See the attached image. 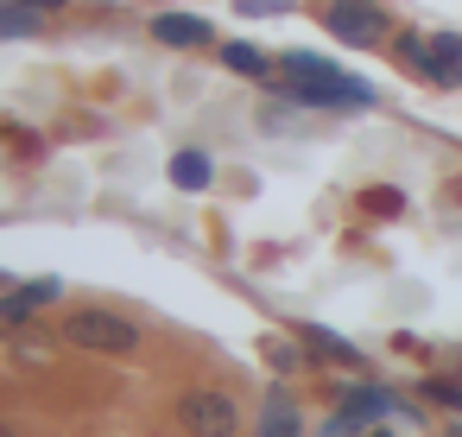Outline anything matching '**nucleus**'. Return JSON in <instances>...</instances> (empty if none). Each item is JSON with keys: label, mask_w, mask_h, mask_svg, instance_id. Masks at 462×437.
<instances>
[{"label": "nucleus", "mask_w": 462, "mask_h": 437, "mask_svg": "<svg viewBox=\"0 0 462 437\" xmlns=\"http://www.w3.org/2000/svg\"><path fill=\"white\" fill-rule=\"evenodd\" d=\"M393 405H399L393 393H380V386H355V393L342 399V418H336L329 431H336V437H348V431H361V424H374V418H386Z\"/></svg>", "instance_id": "39448f33"}, {"label": "nucleus", "mask_w": 462, "mask_h": 437, "mask_svg": "<svg viewBox=\"0 0 462 437\" xmlns=\"http://www.w3.org/2000/svg\"><path fill=\"white\" fill-rule=\"evenodd\" d=\"M323 26L342 39V45H380L386 39V20L374 0H329L323 7Z\"/></svg>", "instance_id": "20e7f679"}, {"label": "nucleus", "mask_w": 462, "mask_h": 437, "mask_svg": "<svg viewBox=\"0 0 462 437\" xmlns=\"http://www.w3.org/2000/svg\"><path fill=\"white\" fill-rule=\"evenodd\" d=\"M171 184H178V191H203V184H209V159H203V153H178V159H171Z\"/></svg>", "instance_id": "f8f14e48"}, {"label": "nucleus", "mask_w": 462, "mask_h": 437, "mask_svg": "<svg viewBox=\"0 0 462 437\" xmlns=\"http://www.w3.org/2000/svg\"><path fill=\"white\" fill-rule=\"evenodd\" d=\"M424 393H430L437 405H449V412H462V386H449V380H430Z\"/></svg>", "instance_id": "dca6fc26"}, {"label": "nucleus", "mask_w": 462, "mask_h": 437, "mask_svg": "<svg viewBox=\"0 0 462 437\" xmlns=\"http://www.w3.org/2000/svg\"><path fill=\"white\" fill-rule=\"evenodd\" d=\"M361 203H367L374 216H399V209H405V197H399V191H367Z\"/></svg>", "instance_id": "2eb2a0df"}, {"label": "nucleus", "mask_w": 462, "mask_h": 437, "mask_svg": "<svg viewBox=\"0 0 462 437\" xmlns=\"http://www.w3.org/2000/svg\"><path fill=\"white\" fill-rule=\"evenodd\" d=\"M222 64H228V70H241V77H266V51H260V45H228V51H222Z\"/></svg>", "instance_id": "ddd939ff"}, {"label": "nucleus", "mask_w": 462, "mask_h": 437, "mask_svg": "<svg viewBox=\"0 0 462 437\" xmlns=\"http://www.w3.org/2000/svg\"><path fill=\"white\" fill-rule=\"evenodd\" d=\"M298 336H304V342H310L323 361H342V367H355V361H361V349H355V342H342V336H329L323 323H304Z\"/></svg>", "instance_id": "9d476101"}, {"label": "nucleus", "mask_w": 462, "mask_h": 437, "mask_svg": "<svg viewBox=\"0 0 462 437\" xmlns=\"http://www.w3.org/2000/svg\"><path fill=\"white\" fill-rule=\"evenodd\" d=\"M430 83H462V39L456 33L430 39Z\"/></svg>", "instance_id": "1a4fd4ad"}, {"label": "nucleus", "mask_w": 462, "mask_h": 437, "mask_svg": "<svg viewBox=\"0 0 462 437\" xmlns=\"http://www.w3.org/2000/svg\"><path fill=\"white\" fill-rule=\"evenodd\" d=\"M0 437H20V431H14V424H0Z\"/></svg>", "instance_id": "6ab92c4d"}, {"label": "nucleus", "mask_w": 462, "mask_h": 437, "mask_svg": "<svg viewBox=\"0 0 462 437\" xmlns=\"http://www.w3.org/2000/svg\"><path fill=\"white\" fill-rule=\"evenodd\" d=\"M178 418L190 437H235L241 431V405L228 393H184L178 399Z\"/></svg>", "instance_id": "7ed1b4c3"}, {"label": "nucleus", "mask_w": 462, "mask_h": 437, "mask_svg": "<svg viewBox=\"0 0 462 437\" xmlns=\"http://www.w3.org/2000/svg\"><path fill=\"white\" fill-rule=\"evenodd\" d=\"M285 70H291V96L310 102V108H367V102H374V89H367L361 77H342L336 64L310 58V51H291Z\"/></svg>", "instance_id": "f257e3e1"}, {"label": "nucleus", "mask_w": 462, "mask_h": 437, "mask_svg": "<svg viewBox=\"0 0 462 437\" xmlns=\"http://www.w3.org/2000/svg\"><path fill=\"white\" fill-rule=\"evenodd\" d=\"M152 39L159 45H209V20H197V14H159Z\"/></svg>", "instance_id": "0eeeda50"}, {"label": "nucleus", "mask_w": 462, "mask_h": 437, "mask_svg": "<svg viewBox=\"0 0 462 437\" xmlns=\"http://www.w3.org/2000/svg\"><path fill=\"white\" fill-rule=\"evenodd\" d=\"M399 58H405L418 77H430V39H418V33H399Z\"/></svg>", "instance_id": "4468645a"}, {"label": "nucleus", "mask_w": 462, "mask_h": 437, "mask_svg": "<svg viewBox=\"0 0 462 437\" xmlns=\"http://www.w3.org/2000/svg\"><path fill=\"white\" fill-rule=\"evenodd\" d=\"M26 7H39V14H45V7H64V0H26Z\"/></svg>", "instance_id": "a211bd4d"}, {"label": "nucleus", "mask_w": 462, "mask_h": 437, "mask_svg": "<svg viewBox=\"0 0 462 437\" xmlns=\"http://www.w3.org/2000/svg\"><path fill=\"white\" fill-rule=\"evenodd\" d=\"M254 437H304V418H298V405H291L285 393H273V399L260 405V424H254Z\"/></svg>", "instance_id": "6e6552de"}, {"label": "nucleus", "mask_w": 462, "mask_h": 437, "mask_svg": "<svg viewBox=\"0 0 462 437\" xmlns=\"http://www.w3.org/2000/svg\"><path fill=\"white\" fill-rule=\"evenodd\" d=\"M58 298V279H32V285H20V292H0V323H32V311L39 304H51Z\"/></svg>", "instance_id": "423d86ee"}, {"label": "nucleus", "mask_w": 462, "mask_h": 437, "mask_svg": "<svg viewBox=\"0 0 462 437\" xmlns=\"http://www.w3.org/2000/svg\"><path fill=\"white\" fill-rule=\"evenodd\" d=\"M64 342L83 355H134L140 349V323L115 317V311H70L64 317Z\"/></svg>", "instance_id": "f03ea898"}, {"label": "nucleus", "mask_w": 462, "mask_h": 437, "mask_svg": "<svg viewBox=\"0 0 462 437\" xmlns=\"http://www.w3.org/2000/svg\"><path fill=\"white\" fill-rule=\"evenodd\" d=\"M20 355H26V361H45V355H51V342H39V336H26V342H20Z\"/></svg>", "instance_id": "f3484780"}, {"label": "nucleus", "mask_w": 462, "mask_h": 437, "mask_svg": "<svg viewBox=\"0 0 462 437\" xmlns=\"http://www.w3.org/2000/svg\"><path fill=\"white\" fill-rule=\"evenodd\" d=\"M39 33V7L26 0H0V39H32Z\"/></svg>", "instance_id": "9b49d317"}]
</instances>
